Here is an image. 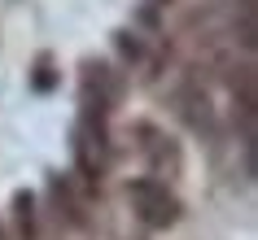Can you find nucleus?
I'll return each mask as SVG.
<instances>
[{
  "label": "nucleus",
  "mask_w": 258,
  "mask_h": 240,
  "mask_svg": "<svg viewBox=\"0 0 258 240\" xmlns=\"http://www.w3.org/2000/svg\"><path fill=\"white\" fill-rule=\"evenodd\" d=\"M127 201H132V210L145 227L153 231H166V227L179 223V214H184V201L175 197V188L166 184V179H153V175H140L127 184Z\"/></svg>",
  "instance_id": "nucleus-1"
},
{
  "label": "nucleus",
  "mask_w": 258,
  "mask_h": 240,
  "mask_svg": "<svg viewBox=\"0 0 258 240\" xmlns=\"http://www.w3.org/2000/svg\"><path fill=\"white\" fill-rule=\"evenodd\" d=\"M122 96H127V79L118 74V66H109V61H83L79 66V105L114 114L122 105Z\"/></svg>",
  "instance_id": "nucleus-2"
},
{
  "label": "nucleus",
  "mask_w": 258,
  "mask_h": 240,
  "mask_svg": "<svg viewBox=\"0 0 258 240\" xmlns=\"http://www.w3.org/2000/svg\"><path fill=\"white\" fill-rule=\"evenodd\" d=\"M136 140H140V157L153 166V179H166V175L179 171V144L162 127H153V122H136Z\"/></svg>",
  "instance_id": "nucleus-3"
},
{
  "label": "nucleus",
  "mask_w": 258,
  "mask_h": 240,
  "mask_svg": "<svg viewBox=\"0 0 258 240\" xmlns=\"http://www.w3.org/2000/svg\"><path fill=\"white\" fill-rule=\"evenodd\" d=\"M175 105H179V114H184V122H188L192 131H215V105H210V96L197 83H188L175 96Z\"/></svg>",
  "instance_id": "nucleus-4"
},
{
  "label": "nucleus",
  "mask_w": 258,
  "mask_h": 240,
  "mask_svg": "<svg viewBox=\"0 0 258 240\" xmlns=\"http://www.w3.org/2000/svg\"><path fill=\"white\" fill-rule=\"evenodd\" d=\"M14 223H18V236L22 240L40 236V214H35V197L31 192H18L14 197Z\"/></svg>",
  "instance_id": "nucleus-5"
},
{
  "label": "nucleus",
  "mask_w": 258,
  "mask_h": 240,
  "mask_svg": "<svg viewBox=\"0 0 258 240\" xmlns=\"http://www.w3.org/2000/svg\"><path fill=\"white\" fill-rule=\"evenodd\" d=\"M31 88H35V92H53V88H57V70H53L48 57L35 61V79H31Z\"/></svg>",
  "instance_id": "nucleus-6"
},
{
  "label": "nucleus",
  "mask_w": 258,
  "mask_h": 240,
  "mask_svg": "<svg viewBox=\"0 0 258 240\" xmlns=\"http://www.w3.org/2000/svg\"><path fill=\"white\" fill-rule=\"evenodd\" d=\"M114 44H118V48L132 57V61H140V57H145V44H140L136 31H114Z\"/></svg>",
  "instance_id": "nucleus-7"
},
{
  "label": "nucleus",
  "mask_w": 258,
  "mask_h": 240,
  "mask_svg": "<svg viewBox=\"0 0 258 240\" xmlns=\"http://www.w3.org/2000/svg\"><path fill=\"white\" fill-rule=\"evenodd\" d=\"M153 5H171V0H153Z\"/></svg>",
  "instance_id": "nucleus-8"
},
{
  "label": "nucleus",
  "mask_w": 258,
  "mask_h": 240,
  "mask_svg": "<svg viewBox=\"0 0 258 240\" xmlns=\"http://www.w3.org/2000/svg\"><path fill=\"white\" fill-rule=\"evenodd\" d=\"M0 240H5V227H0Z\"/></svg>",
  "instance_id": "nucleus-9"
}]
</instances>
